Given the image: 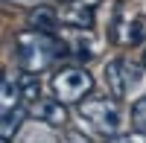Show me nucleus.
I'll list each match as a JSON object with an SVG mask.
<instances>
[{"label":"nucleus","mask_w":146,"mask_h":143,"mask_svg":"<svg viewBox=\"0 0 146 143\" xmlns=\"http://www.w3.org/2000/svg\"><path fill=\"white\" fill-rule=\"evenodd\" d=\"M131 126L137 132H146V93L140 99H135V105H131Z\"/></svg>","instance_id":"obj_13"},{"label":"nucleus","mask_w":146,"mask_h":143,"mask_svg":"<svg viewBox=\"0 0 146 143\" xmlns=\"http://www.w3.org/2000/svg\"><path fill=\"white\" fill-rule=\"evenodd\" d=\"M102 0H67L64 9L58 12L64 26H73V29H91L94 21H96V9H100Z\"/></svg>","instance_id":"obj_6"},{"label":"nucleus","mask_w":146,"mask_h":143,"mask_svg":"<svg viewBox=\"0 0 146 143\" xmlns=\"http://www.w3.org/2000/svg\"><path fill=\"white\" fill-rule=\"evenodd\" d=\"M62 143H91V140H85L82 132H67V134H62Z\"/></svg>","instance_id":"obj_15"},{"label":"nucleus","mask_w":146,"mask_h":143,"mask_svg":"<svg viewBox=\"0 0 146 143\" xmlns=\"http://www.w3.org/2000/svg\"><path fill=\"white\" fill-rule=\"evenodd\" d=\"M21 102V85L12 82V76H3V88H0V114L18 108Z\"/></svg>","instance_id":"obj_11"},{"label":"nucleus","mask_w":146,"mask_h":143,"mask_svg":"<svg viewBox=\"0 0 146 143\" xmlns=\"http://www.w3.org/2000/svg\"><path fill=\"white\" fill-rule=\"evenodd\" d=\"M27 21H29V29H38V32H56V26H58V12L53 9V6H35L29 15H27Z\"/></svg>","instance_id":"obj_9"},{"label":"nucleus","mask_w":146,"mask_h":143,"mask_svg":"<svg viewBox=\"0 0 146 143\" xmlns=\"http://www.w3.org/2000/svg\"><path fill=\"white\" fill-rule=\"evenodd\" d=\"M32 120L35 123H44V126H64L67 123V108L62 99H38L32 102Z\"/></svg>","instance_id":"obj_7"},{"label":"nucleus","mask_w":146,"mask_h":143,"mask_svg":"<svg viewBox=\"0 0 146 143\" xmlns=\"http://www.w3.org/2000/svg\"><path fill=\"white\" fill-rule=\"evenodd\" d=\"M15 56H18L21 70H27V73H44L58 58H64V44L50 32L27 29L15 38Z\"/></svg>","instance_id":"obj_2"},{"label":"nucleus","mask_w":146,"mask_h":143,"mask_svg":"<svg viewBox=\"0 0 146 143\" xmlns=\"http://www.w3.org/2000/svg\"><path fill=\"white\" fill-rule=\"evenodd\" d=\"M58 3H67V0H58Z\"/></svg>","instance_id":"obj_18"},{"label":"nucleus","mask_w":146,"mask_h":143,"mask_svg":"<svg viewBox=\"0 0 146 143\" xmlns=\"http://www.w3.org/2000/svg\"><path fill=\"white\" fill-rule=\"evenodd\" d=\"M3 143H12V140H6V137H3Z\"/></svg>","instance_id":"obj_17"},{"label":"nucleus","mask_w":146,"mask_h":143,"mask_svg":"<svg viewBox=\"0 0 146 143\" xmlns=\"http://www.w3.org/2000/svg\"><path fill=\"white\" fill-rule=\"evenodd\" d=\"M18 85H21V99L23 102H38V93H41L38 73H27V70H23L21 79H18Z\"/></svg>","instance_id":"obj_12"},{"label":"nucleus","mask_w":146,"mask_h":143,"mask_svg":"<svg viewBox=\"0 0 146 143\" xmlns=\"http://www.w3.org/2000/svg\"><path fill=\"white\" fill-rule=\"evenodd\" d=\"M126 114L120 108V99H108V97H88L85 102H79L76 111V123L85 128V134L91 140H108L120 134Z\"/></svg>","instance_id":"obj_1"},{"label":"nucleus","mask_w":146,"mask_h":143,"mask_svg":"<svg viewBox=\"0 0 146 143\" xmlns=\"http://www.w3.org/2000/svg\"><path fill=\"white\" fill-rule=\"evenodd\" d=\"M105 143H146V132H129V134H114V137H108Z\"/></svg>","instance_id":"obj_14"},{"label":"nucleus","mask_w":146,"mask_h":143,"mask_svg":"<svg viewBox=\"0 0 146 143\" xmlns=\"http://www.w3.org/2000/svg\"><path fill=\"white\" fill-rule=\"evenodd\" d=\"M67 29H70V35H67V38H62V44H64V56H73L76 62L94 58V56H96V44H94V38H91V35H85V29H73V26H67Z\"/></svg>","instance_id":"obj_8"},{"label":"nucleus","mask_w":146,"mask_h":143,"mask_svg":"<svg viewBox=\"0 0 146 143\" xmlns=\"http://www.w3.org/2000/svg\"><path fill=\"white\" fill-rule=\"evenodd\" d=\"M105 85L114 99H129L140 85H143V67L131 58L117 56L105 64Z\"/></svg>","instance_id":"obj_4"},{"label":"nucleus","mask_w":146,"mask_h":143,"mask_svg":"<svg viewBox=\"0 0 146 143\" xmlns=\"http://www.w3.org/2000/svg\"><path fill=\"white\" fill-rule=\"evenodd\" d=\"M53 88V97L62 99L64 105L70 102H85L94 91V76L88 73L85 67H62L50 82Z\"/></svg>","instance_id":"obj_5"},{"label":"nucleus","mask_w":146,"mask_h":143,"mask_svg":"<svg viewBox=\"0 0 146 143\" xmlns=\"http://www.w3.org/2000/svg\"><path fill=\"white\" fill-rule=\"evenodd\" d=\"M143 64H146V53H143Z\"/></svg>","instance_id":"obj_16"},{"label":"nucleus","mask_w":146,"mask_h":143,"mask_svg":"<svg viewBox=\"0 0 146 143\" xmlns=\"http://www.w3.org/2000/svg\"><path fill=\"white\" fill-rule=\"evenodd\" d=\"M23 120H27V111L21 108H12V111H3V123H0V134H3L6 140H12L18 132H21V126H23Z\"/></svg>","instance_id":"obj_10"},{"label":"nucleus","mask_w":146,"mask_h":143,"mask_svg":"<svg viewBox=\"0 0 146 143\" xmlns=\"http://www.w3.org/2000/svg\"><path fill=\"white\" fill-rule=\"evenodd\" d=\"M108 35H111V41L120 44V47L143 44L146 41V18H143V12L135 3H129V0H117Z\"/></svg>","instance_id":"obj_3"}]
</instances>
